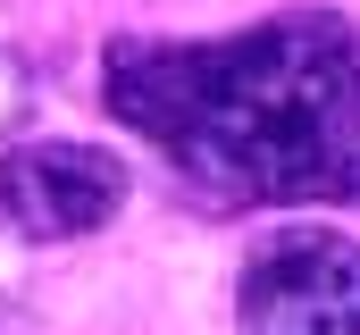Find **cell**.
<instances>
[{
	"label": "cell",
	"mask_w": 360,
	"mask_h": 335,
	"mask_svg": "<svg viewBox=\"0 0 360 335\" xmlns=\"http://www.w3.org/2000/svg\"><path fill=\"white\" fill-rule=\"evenodd\" d=\"M101 101L210 210L360 201V34L327 8L101 51Z\"/></svg>",
	"instance_id": "6da1fadb"
},
{
	"label": "cell",
	"mask_w": 360,
	"mask_h": 335,
	"mask_svg": "<svg viewBox=\"0 0 360 335\" xmlns=\"http://www.w3.org/2000/svg\"><path fill=\"white\" fill-rule=\"evenodd\" d=\"M243 335H360V244L335 227H293L243 260Z\"/></svg>",
	"instance_id": "7a4b0ae2"
},
{
	"label": "cell",
	"mask_w": 360,
	"mask_h": 335,
	"mask_svg": "<svg viewBox=\"0 0 360 335\" xmlns=\"http://www.w3.org/2000/svg\"><path fill=\"white\" fill-rule=\"evenodd\" d=\"M126 210V168L101 143H8L0 151V227L25 244H76Z\"/></svg>",
	"instance_id": "3957f363"
},
{
	"label": "cell",
	"mask_w": 360,
	"mask_h": 335,
	"mask_svg": "<svg viewBox=\"0 0 360 335\" xmlns=\"http://www.w3.org/2000/svg\"><path fill=\"white\" fill-rule=\"evenodd\" d=\"M25 101H34V76H25V59H17V51H0V134L25 118Z\"/></svg>",
	"instance_id": "277c9868"
}]
</instances>
